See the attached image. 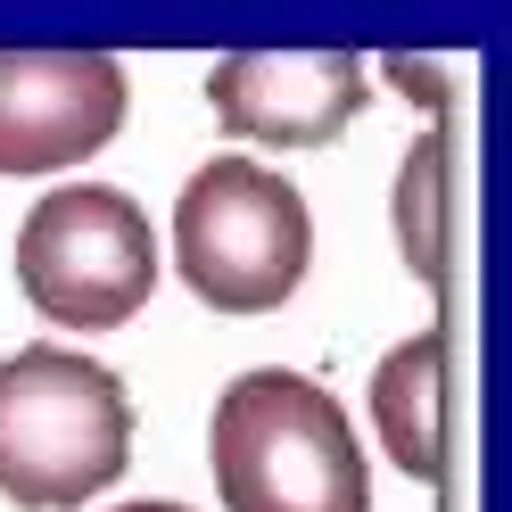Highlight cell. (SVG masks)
I'll use <instances>...</instances> for the list:
<instances>
[{"label": "cell", "mask_w": 512, "mask_h": 512, "mask_svg": "<svg viewBox=\"0 0 512 512\" xmlns=\"http://www.w3.org/2000/svg\"><path fill=\"white\" fill-rule=\"evenodd\" d=\"M207 471L232 512H372L364 438L306 372H240L207 413Z\"/></svg>", "instance_id": "6da1fadb"}, {"label": "cell", "mask_w": 512, "mask_h": 512, "mask_svg": "<svg viewBox=\"0 0 512 512\" xmlns=\"http://www.w3.org/2000/svg\"><path fill=\"white\" fill-rule=\"evenodd\" d=\"M133 463V397L75 347L0 356V496L25 512H67L116 488Z\"/></svg>", "instance_id": "7a4b0ae2"}, {"label": "cell", "mask_w": 512, "mask_h": 512, "mask_svg": "<svg viewBox=\"0 0 512 512\" xmlns=\"http://www.w3.org/2000/svg\"><path fill=\"white\" fill-rule=\"evenodd\" d=\"M314 265V215L290 174L256 157H207L174 199V273L215 314H273Z\"/></svg>", "instance_id": "3957f363"}, {"label": "cell", "mask_w": 512, "mask_h": 512, "mask_svg": "<svg viewBox=\"0 0 512 512\" xmlns=\"http://www.w3.org/2000/svg\"><path fill=\"white\" fill-rule=\"evenodd\" d=\"M17 281L67 331L133 323L157 290V232L141 199L116 182H58L17 223Z\"/></svg>", "instance_id": "277c9868"}, {"label": "cell", "mask_w": 512, "mask_h": 512, "mask_svg": "<svg viewBox=\"0 0 512 512\" xmlns=\"http://www.w3.org/2000/svg\"><path fill=\"white\" fill-rule=\"evenodd\" d=\"M124 67L100 50H0V174L83 166L124 133Z\"/></svg>", "instance_id": "5b68a950"}, {"label": "cell", "mask_w": 512, "mask_h": 512, "mask_svg": "<svg viewBox=\"0 0 512 512\" xmlns=\"http://www.w3.org/2000/svg\"><path fill=\"white\" fill-rule=\"evenodd\" d=\"M207 108L232 141L323 149L364 108V58L356 50H232L207 67Z\"/></svg>", "instance_id": "8992f818"}, {"label": "cell", "mask_w": 512, "mask_h": 512, "mask_svg": "<svg viewBox=\"0 0 512 512\" xmlns=\"http://www.w3.org/2000/svg\"><path fill=\"white\" fill-rule=\"evenodd\" d=\"M438 397H446V339L438 331L397 339L389 356H380V372H372V430H380V446H389V463L405 479H430V488L446 471V413H438Z\"/></svg>", "instance_id": "52a82bcc"}, {"label": "cell", "mask_w": 512, "mask_h": 512, "mask_svg": "<svg viewBox=\"0 0 512 512\" xmlns=\"http://www.w3.org/2000/svg\"><path fill=\"white\" fill-rule=\"evenodd\" d=\"M397 248L422 290L446 281V141L438 133H422L397 157Z\"/></svg>", "instance_id": "ba28073f"}, {"label": "cell", "mask_w": 512, "mask_h": 512, "mask_svg": "<svg viewBox=\"0 0 512 512\" xmlns=\"http://www.w3.org/2000/svg\"><path fill=\"white\" fill-rule=\"evenodd\" d=\"M380 75H389V83H405L422 108H446V75H438V67H422V58H389Z\"/></svg>", "instance_id": "9c48e42d"}, {"label": "cell", "mask_w": 512, "mask_h": 512, "mask_svg": "<svg viewBox=\"0 0 512 512\" xmlns=\"http://www.w3.org/2000/svg\"><path fill=\"white\" fill-rule=\"evenodd\" d=\"M108 512H190V504H108Z\"/></svg>", "instance_id": "30bf717a"}]
</instances>
